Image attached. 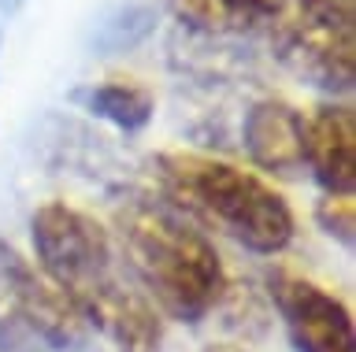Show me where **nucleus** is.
I'll list each match as a JSON object with an SVG mask.
<instances>
[{"instance_id":"nucleus-1","label":"nucleus","mask_w":356,"mask_h":352,"mask_svg":"<svg viewBox=\"0 0 356 352\" xmlns=\"http://www.w3.org/2000/svg\"><path fill=\"white\" fill-rule=\"evenodd\" d=\"M41 274L67 296L78 319L97 326L115 352H160L163 315L115 267L108 230L89 212L49 201L30 219Z\"/></svg>"},{"instance_id":"nucleus-2","label":"nucleus","mask_w":356,"mask_h":352,"mask_svg":"<svg viewBox=\"0 0 356 352\" xmlns=\"http://www.w3.org/2000/svg\"><path fill=\"white\" fill-rule=\"evenodd\" d=\"M122 249L145 296L175 323H200L227 293V267L216 245L175 208L134 196L115 212Z\"/></svg>"},{"instance_id":"nucleus-3","label":"nucleus","mask_w":356,"mask_h":352,"mask_svg":"<svg viewBox=\"0 0 356 352\" xmlns=\"http://www.w3.org/2000/svg\"><path fill=\"white\" fill-rule=\"evenodd\" d=\"M156 174L178 204L208 219L256 256H275L293 241L297 223L286 196L256 171L200 152H160Z\"/></svg>"},{"instance_id":"nucleus-4","label":"nucleus","mask_w":356,"mask_h":352,"mask_svg":"<svg viewBox=\"0 0 356 352\" xmlns=\"http://www.w3.org/2000/svg\"><path fill=\"white\" fill-rule=\"evenodd\" d=\"M275 52L319 90L349 93L356 82V26L345 0H275Z\"/></svg>"},{"instance_id":"nucleus-5","label":"nucleus","mask_w":356,"mask_h":352,"mask_svg":"<svg viewBox=\"0 0 356 352\" xmlns=\"http://www.w3.org/2000/svg\"><path fill=\"white\" fill-rule=\"evenodd\" d=\"M86 323L67 296L0 237V352H78Z\"/></svg>"},{"instance_id":"nucleus-6","label":"nucleus","mask_w":356,"mask_h":352,"mask_svg":"<svg viewBox=\"0 0 356 352\" xmlns=\"http://www.w3.org/2000/svg\"><path fill=\"white\" fill-rule=\"evenodd\" d=\"M267 285H271V301L282 315L289 345L297 352H356L353 312L341 296L286 267H275L267 274Z\"/></svg>"},{"instance_id":"nucleus-7","label":"nucleus","mask_w":356,"mask_h":352,"mask_svg":"<svg viewBox=\"0 0 356 352\" xmlns=\"http://www.w3.org/2000/svg\"><path fill=\"white\" fill-rule=\"evenodd\" d=\"M305 167L327 196L356 190V115L349 104H323L305 119Z\"/></svg>"},{"instance_id":"nucleus-8","label":"nucleus","mask_w":356,"mask_h":352,"mask_svg":"<svg viewBox=\"0 0 356 352\" xmlns=\"http://www.w3.org/2000/svg\"><path fill=\"white\" fill-rule=\"evenodd\" d=\"M245 149L256 167L271 174H297L305 167V115L286 101H256L241 126Z\"/></svg>"},{"instance_id":"nucleus-9","label":"nucleus","mask_w":356,"mask_h":352,"mask_svg":"<svg viewBox=\"0 0 356 352\" xmlns=\"http://www.w3.org/2000/svg\"><path fill=\"white\" fill-rule=\"evenodd\" d=\"M175 19L200 34H245L271 23L275 0H167Z\"/></svg>"},{"instance_id":"nucleus-10","label":"nucleus","mask_w":356,"mask_h":352,"mask_svg":"<svg viewBox=\"0 0 356 352\" xmlns=\"http://www.w3.org/2000/svg\"><path fill=\"white\" fill-rule=\"evenodd\" d=\"M74 101L86 108L89 115L104 119V123L127 130V134H134V130L149 126V119L156 112V97L145 90V85L138 82H93L86 85V90L74 93Z\"/></svg>"},{"instance_id":"nucleus-11","label":"nucleus","mask_w":356,"mask_h":352,"mask_svg":"<svg viewBox=\"0 0 356 352\" xmlns=\"http://www.w3.org/2000/svg\"><path fill=\"white\" fill-rule=\"evenodd\" d=\"M316 223L327 230L334 241L353 245L356 241V204H353V196H323L316 204Z\"/></svg>"},{"instance_id":"nucleus-12","label":"nucleus","mask_w":356,"mask_h":352,"mask_svg":"<svg viewBox=\"0 0 356 352\" xmlns=\"http://www.w3.org/2000/svg\"><path fill=\"white\" fill-rule=\"evenodd\" d=\"M204 352H245V349H234V345H211V349H204Z\"/></svg>"}]
</instances>
